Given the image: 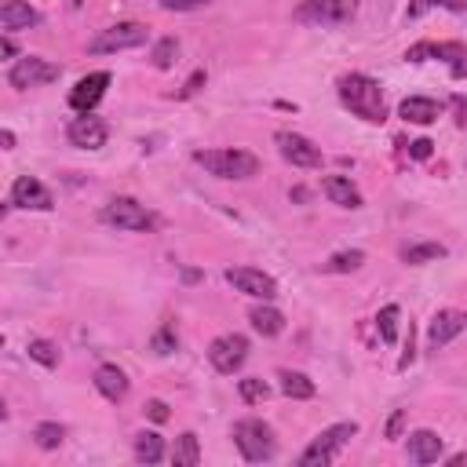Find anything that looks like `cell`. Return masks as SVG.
<instances>
[{"label":"cell","instance_id":"1","mask_svg":"<svg viewBox=\"0 0 467 467\" xmlns=\"http://www.w3.org/2000/svg\"><path fill=\"white\" fill-rule=\"evenodd\" d=\"M336 92H340V102H344L355 117H362V121H369V124H384V121H387V102H384L380 81H373V77H365V73H344V77L336 81Z\"/></svg>","mask_w":467,"mask_h":467},{"label":"cell","instance_id":"2","mask_svg":"<svg viewBox=\"0 0 467 467\" xmlns=\"http://www.w3.org/2000/svg\"><path fill=\"white\" fill-rule=\"evenodd\" d=\"M194 161L216 180H252L259 176V158L248 150H198Z\"/></svg>","mask_w":467,"mask_h":467},{"label":"cell","instance_id":"3","mask_svg":"<svg viewBox=\"0 0 467 467\" xmlns=\"http://www.w3.org/2000/svg\"><path fill=\"white\" fill-rule=\"evenodd\" d=\"M230 438H234L238 452H241L248 463H267V460L277 456V438H274L270 423H263V420H256V416L238 420L234 431H230Z\"/></svg>","mask_w":467,"mask_h":467},{"label":"cell","instance_id":"4","mask_svg":"<svg viewBox=\"0 0 467 467\" xmlns=\"http://www.w3.org/2000/svg\"><path fill=\"white\" fill-rule=\"evenodd\" d=\"M355 434H358V423H355V420H344V423L326 427L315 442H310V445L299 452V467H326V463H333V460L340 456V449H344Z\"/></svg>","mask_w":467,"mask_h":467},{"label":"cell","instance_id":"5","mask_svg":"<svg viewBox=\"0 0 467 467\" xmlns=\"http://www.w3.org/2000/svg\"><path fill=\"white\" fill-rule=\"evenodd\" d=\"M358 15V0H303L296 8V23L303 26H344Z\"/></svg>","mask_w":467,"mask_h":467},{"label":"cell","instance_id":"6","mask_svg":"<svg viewBox=\"0 0 467 467\" xmlns=\"http://www.w3.org/2000/svg\"><path fill=\"white\" fill-rule=\"evenodd\" d=\"M102 223L106 227H117V230H128V234H146L158 227L153 212H146V205H139L135 198H113L102 205Z\"/></svg>","mask_w":467,"mask_h":467},{"label":"cell","instance_id":"7","mask_svg":"<svg viewBox=\"0 0 467 467\" xmlns=\"http://www.w3.org/2000/svg\"><path fill=\"white\" fill-rule=\"evenodd\" d=\"M59 77H63V66H59V63H48V59H41V55H23V59H15V66L8 70V84H12L15 92L44 88V84H52V81H59Z\"/></svg>","mask_w":467,"mask_h":467},{"label":"cell","instance_id":"8","mask_svg":"<svg viewBox=\"0 0 467 467\" xmlns=\"http://www.w3.org/2000/svg\"><path fill=\"white\" fill-rule=\"evenodd\" d=\"M150 30L142 23H117V26H106L99 37H92L88 52L92 55H113V52H128V48H139L146 44Z\"/></svg>","mask_w":467,"mask_h":467},{"label":"cell","instance_id":"9","mask_svg":"<svg viewBox=\"0 0 467 467\" xmlns=\"http://www.w3.org/2000/svg\"><path fill=\"white\" fill-rule=\"evenodd\" d=\"M209 362L216 373L223 376H234L245 362H248V336L241 333H227V336H216L212 347H209Z\"/></svg>","mask_w":467,"mask_h":467},{"label":"cell","instance_id":"10","mask_svg":"<svg viewBox=\"0 0 467 467\" xmlns=\"http://www.w3.org/2000/svg\"><path fill=\"white\" fill-rule=\"evenodd\" d=\"M274 142H277V153H281L292 169H322V146H315L306 135L277 131Z\"/></svg>","mask_w":467,"mask_h":467},{"label":"cell","instance_id":"11","mask_svg":"<svg viewBox=\"0 0 467 467\" xmlns=\"http://www.w3.org/2000/svg\"><path fill=\"white\" fill-rule=\"evenodd\" d=\"M12 209H26V212H52L55 209V198L52 190L37 180V176H19L12 183V198H8Z\"/></svg>","mask_w":467,"mask_h":467},{"label":"cell","instance_id":"12","mask_svg":"<svg viewBox=\"0 0 467 467\" xmlns=\"http://www.w3.org/2000/svg\"><path fill=\"white\" fill-rule=\"evenodd\" d=\"M66 139H70V146H77V150H99V146H106L110 128H106V121H102V117H95V113H81V117H73V121H70Z\"/></svg>","mask_w":467,"mask_h":467},{"label":"cell","instance_id":"13","mask_svg":"<svg viewBox=\"0 0 467 467\" xmlns=\"http://www.w3.org/2000/svg\"><path fill=\"white\" fill-rule=\"evenodd\" d=\"M227 281H230L238 292L252 296V299H274V296H277V281H274L270 274L256 270V267H230V270H227Z\"/></svg>","mask_w":467,"mask_h":467},{"label":"cell","instance_id":"14","mask_svg":"<svg viewBox=\"0 0 467 467\" xmlns=\"http://www.w3.org/2000/svg\"><path fill=\"white\" fill-rule=\"evenodd\" d=\"M463 329H467V310L445 306V310H438V315L431 318V326H427V344L438 351V347L452 344V340H456Z\"/></svg>","mask_w":467,"mask_h":467},{"label":"cell","instance_id":"15","mask_svg":"<svg viewBox=\"0 0 467 467\" xmlns=\"http://www.w3.org/2000/svg\"><path fill=\"white\" fill-rule=\"evenodd\" d=\"M106 88H110V73H106V70L88 73V77H81V81L73 84V92H70V106H73L77 113H92V110L102 102Z\"/></svg>","mask_w":467,"mask_h":467},{"label":"cell","instance_id":"16","mask_svg":"<svg viewBox=\"0 0 467 467\" xmlns=\"http://www.w3.org/2000/svg\"><path fill=\"white\" fill-rule=\"evenodd\" d=\"M405 59H409V63L445 59V63H452V77H463V73H467V48H463V44H431V41H423V44L409 48Z\"/></svg>","mask_w":467,"mask_h":467},{"label":"cell","instance_id":"17","mask_svg":"<svg viewBox=\"0 0 467 467\" xmlns=\"http://www.w3.org/2000/svg\"><path fill=\"white\" fill-rule=\"evenodd\" d=\"M34 26H41V12L37 8H30L26 0H5V8H0V30L12 37L19 30H34Z\"/></svg>","mask_w":467,"mask_h":467},{"label":"cell","instance_id":"18","mask_svg":"<svg viewBox=\"0 0 467 467\" xmlns=\"http://www.w3.org/2000/svg\"><path fill=\"white\" fill-rule=\"evenodd\" d=\"M409 438V460L413 463H438V456H442V449H445V438L438 434V431H431V427H420V431H413V434H405Z\"/></svg>","mask_w":467,"mask_h":467},{"label":"cell","instance_id":"19","mask_svg":"<svg viewBox=\"0 0 467 467\" xmlns=\"http://www.w3.org/2000/svg\"><path fill=\"white\" fill-rule=\"evenodd\" d=\"M92 384H95V391H99L106 402H113V405L124 402V398H128V387H131L128 376H124V369H117V365H99Z\"/></svg>","mask_w":467,"mask_h":467},{"label":"cell","instance_id":"20","mask_svg":"<svg viewBox=\"0 0 467 467\" xmlns=\"http://www.w3.org/2000/svg\"><path fill=\"white\" fill-rule=\"evenodd\" d=\"M398 113H402V121H409V124H434V121L442 117V102H434V99H427V95H409V99L398 106Z\"/></svg>","mask_w":467,"mask_h":467},{"label":"cell","instance_id":"21","mask_svg":"<svg viewBox=\"0 0 467 467\" xmlns=\"http://www.w3.org/2000/svg\"><path fill=\"white\" fill-rule=\"evenodd\" d=\"M322 190H326V198H329L333 205H340V209H362V190H358L347 176H326V180H322Z\"/></svg>","mask_w":467,"mask_h":467},{"label":"cell","instance_id":"22","mask_svg":"<svg viewBox=\"0 0 467 467\" xmlns=\"http://www.w3.org/2000/svg\"><path fill=\"white\" fill-rule=\"evenodd\" d=\"M248 322H252V329H256L259 336H277V333L285 329L281 310H277V306H270V299H263L259 306H252V310H248Z\"/></svg>","mask_w":467,"mask_h":467},{"label":"cell","instance_id":"23","mask_svg":"<svg viewBox=\"0 0 467 467\" xmlns=\"http://www.w3.org/2000/svg\"><path fill=\"white\" fill-rule=\"evenodd\" d=\"M277 387L285 398H296V402H306V398H315V380L303 376V373H292V369H281L277 373Z\"/></svg>","mask_w":467,"mask_h":467},{"label":"cell","instance_id":"24","mask_svg":"<svg viewBox=\"0 0 467 467\" xmlns=\"http://www.w3.org/2000/svg\"><path fill=\"white\" fill-rule=\"evenodd\" d=\"M135 460H139V463H161V460H165V438H161L158 431L135 434Z\"/></svg>","mask_w":467,"mask_h":467},{"label":"cell","instance_id":"25","mask_svg":"<svg viewBox=\"0 0 467 467\" xmlns=\"http://www.w3.org/2000/svg\"><path fill=\"white\" fill-rule=\"evenodd\" d=\"M449 248L438 245V241H416V245H405L402 248V263L409 267H420V263H434V259H445Z\"/></svg>","mask_w":467,"mask_h":467},{"label":"cell","instance_id":"26","mask_svg":"<svg viewBox=\"0 0 467 467\" xmlns=\"http://www.w3.org/2000/svg\"><path fill=\"white\" fill-rule=\"evenodd\" d=\"M172 463H176V467H198V463H201V445H198V434H194V431H183V434L176 438Z\"/></svg>","mask_w":467,"mask_h":467},{"label":"cell","instance_id":"27","mask_svg":"<svg viewBox=\"0 0 467 467\" xmlns=\"http://www.w3.org/2000/svg\"><path fill=\"white\" fill-rule=\"evenodd\" d=\"M434 8H442V12H467V0H409L405 19H420V15L434 12Z\"/></svg>","mask_w":467,"mask_h":467},{"label":"cell","instance_id":"28","mask_svg":"<svg viewBox=\"0 0 467 467\" xmlns=\"http://www.w3.org/2000/svg\"><path fill=\"white\" fill-rule=\"evenodd\" d=\"M365 263V252L362 248H347V252H333L329 259H326V270L329 274H351V270H358Z\"/></svg>","mask_w":467,"mask_h":467},{"label":"cell","instance_id":"29","mask_svg":"<svg viewBox=\"0 0 467 467\" xmlns=\"http://www.w3.org/2000/svg\"><path fill=\"white\" fill-rule=\"evenodd\" d=\"M63 438H66V427H63V423H55V420H44V423H37V427H34V442H37L41 449H59V445H63Z\"/></svg>","mask_w":467,"mask_h":467},{"label":"cell","instance_id":"30","mask_svg":"<svg viewBox=\"0 0 467 467\" xmlns=\"http://www.w3.org/2000/svg\"><path fill=\"white\" fill-rule=\"evenodd\" d=\"M398 318H402V310L394 306V303H387L380 315H376V329H380V336H384V344L391 347L394 340H398Z\"/></svg>","mask_w":467,"mask_h":467},{"label":"cell","instance_id":"31","mask_svg":"<svg viewBox=\"0 0 467 467\" xmlns=\"http://www.w3.org/2000/svg\"><path fill=\"white\" fill-rule=\"evenodd\" d=\"M26 351H30V358H34L37 365H44V369H55V365H59V358H63V355H59V347H55L52 340H30V347H26Z\"/></svg>","mask_w":467,"mask_h":467},{"label":"cell","instance_id":"32","mask_svg":"<svg viewBox=\"0 0 467 467\" xmlns=\"http://www.w3.org/2000/svg\"><path fill=\"white\" fill-rule=\"evenodd\" d=\"M176 55H180V41L176 37H161L158 44H153V52H150V59H153V66H158V70H169L176 63Z\"/></svg>","mask_w":467,"mask_h":467},{"label":"cell","instance_id":"33","mask_svg":"<svg viewBox=\"0 0 467 467\" xmlns=\"http://www.w3.org/2000/svg\"><path fill=\"white\" fill-rule=\"evenodd\" d=\"M238 391H241V398H245L248 405H259V402H267V394H270V387H267L259 376H245V380H238Z\"/></svg>","mask_w":467,"mask_h":467},{"label":"cell","instance_id":"34","mask_svg":"<svg viewBox=\"0 0 467 467\" xmlns=\"http://www.w3.org/2000/svg\"><path fill=\"white\" fill-rule=\"evenodd\" d=\"M205 5H212V0H161L165 12H198Z\"/></svg>","mask_w":467,"mask_h":467},{"label":"cell","instance_id":"35","mask_svg":"<svg viewBox=\"0 0 467 467\" xmlns=\"http://www.w3.org/2000/svg\"><path fill=\"white\" fill-rule=\"evenodd\" d=\"M153 351H158V355H169V351H176V333H172V326H165L158 336H153Z\"/></svg>","mask_w":467,"mask_h":467},{"label":"cell","instance_id":"36","mask_svg":"<svg viewBox=\"0 0 467 467\" xmlns=\"http://www.w3.org/2000/svg\"><path fill=\"white\" fill-rule=\"evenodd\" d=\"M402 431H405V409H394L391 413V420H387V427H384V438H402Z\"/></svg>","mask_w":467,"mask_h":467},{"label":"cell","instance_id":"37","mask_svg":"<svg viewBox=\"0 0 467 467\" xmlns=\"http://www.w3.org/2000/svg\"><path fill=\"white\" fill-rule=\"evenodd\" d=\"M431 150H434L431 139H413V142H409V158H413V161H427Z\"/></svg>","mask_w":467,"mask_h":467},{"label":"cell","instance_id":"38","mask_svg":"<svg viewBox=\"0 0 467 467\" xmlns=\"http://www.w3.org/2000/svg\"><path fill=\"white\" fill-rule=\"evenodd\" d=\"M146 416H150L153 423H165V420H169V405H165L161 398H150V402H146Z\"/></svg>","mask_w":467,"mask_h":467},{"label":"cell","instance_id":"39","mask_svg":"<svg viewBox=\"0 0 467 467\" xmlns=\"http://www.w3.org/2000/svg\"><path fill=\"white\" fill-rule=\"evenodd\" d=\"M201 84H205V70H198L187 84H183V92H180V99H190V95H198L201 92Z\"/></svg>","mask_w":467,"mask_h":467},{"label":"cell","instance_id":"40","mask_svg":"<svg viewBox=\"0 0 467 467\" xmlns=\"http://www.w3.org/2000/svg\"><path fill=\"white\" fill-rule=\"evenodd\" d=\"M0 52H5V59H15L19 55V48H15V41L5 34V41H0Z\"/></svg>","mask_w":467,"mask_h":467},{"label":"cell","instance_id":"41","mask_svg":"<svg viewBox=\"0 0 467 467\" xmlns=\"http://www.w3.org/2000/svg\"><path fill=\"white\" fill-rule=\"evenodd\" d=\"M0 142H5V146L12 150V146H15V131H12V128H5V131H0Z\"/></svg>","mask_w":467,"mask_h":467}]
</instances>
